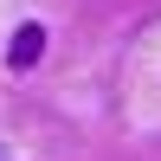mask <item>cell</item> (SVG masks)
<instances>
[{
  "label": "cell",
  "instance_id": "cell-1",
  "mask_svg": "<svg viewBox=\"0 0 161 161\" xmlns=\"http://www.w3.org/2000/svg\"><path fill=\"white\" fill-rule=\"evenodd\" d=\"M39 52H45V26H39V19H26L19 32H13V45H7V64H13V71H32V64H39Z\"/></svg>",
  "mask_w": 161,
  "mask_h": 161
},
{
  "label": "cell",
  "instance_id": "cell-2",
  "mask_svg": "<svg viewBox=\"0 0 161 161\" xmlns=\"http://www.w3.org/2000/svg\"><path fill=\"white\" fill-rule=\"evenodd\" d=\"M0 161H13V155H7V142H0Z\"/></svg>",
  "mask_w": 161,
  "mask_h": 161
}]
</instances>
